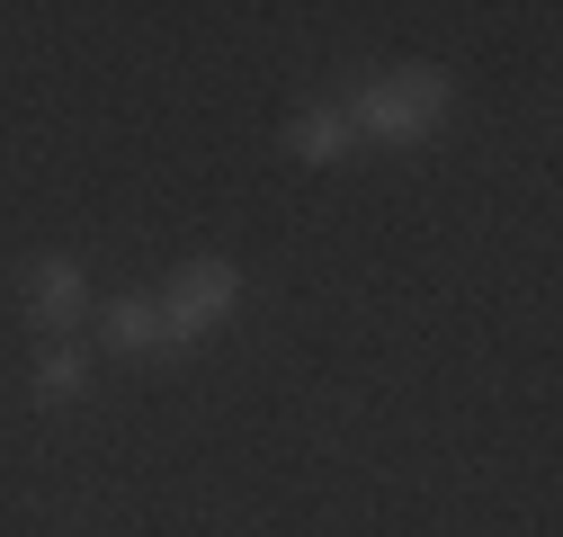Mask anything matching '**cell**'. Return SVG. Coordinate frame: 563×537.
<instances>
[{
    "label": "cell",
    "mask_w": 563,
    "mask_h": 537,
    "mask_svg": "<svg viewBox=\"0 0 563 537\" xmlns=\"http://www.w3.org/2000/svg\"><path fill=\"white\" fill-rule=\"evenodd\" d=\"M448 108H456V81L439 73V63H394V73H367L340 99L349 134H367V144H385V153L430 144V134L448 125Z\"/></svg>",
    "instance_id": "cell-1"
},
{
    "label": "cell",
    "mask_w": 563,
    "mask_h": 537,
    "mask_svg": "<svg viewBox=\"0 0 563 537\" xmlns=\"http://www.w3.org/2000/svg\"><path fill=\"white\" fill-rule=\"evenodd\" d=\"M19 314H27L36 341H81V322L99 314L90 268H81L73 251H36V260L19 268Z\"/></svg>",
    "instance_id": "cell-3"
},
{
    "label": "cell",
    "mask_w": 563,
    "mask_h": 537,
    "mask_svg": "<svg viewBox=\"0 0 563 537\" xmlns=\"http://www.w3.org/2000/svg\"><path fill=\"white\" fill-rule=\"evenodd\" d=\"M277 144H287L296 162H313V171H322V162H340L349 144H358V134H349V117H340V108H296Z\"/></svg>",
    "instance_id": "cell-6"
},
{
    "label": "cell",
    "mask_w": 563,
    "mask_h": 537,
    "mask_svg": "<svg viewBox=\"0 0 563 537\" xmlns=\"http://www.w3.org/2000/svg\"><path fill=\"white\" fill-rule=\"evenodd\" d=\"M99 341H108L117 359H153V350H170V341H162V305H153L144 287L108 296V305H99Z\"/></svg>",
    "instance_id": "cell-4"
},
{
    "label": "cell",
    "mask_w": 563,
    "mask_h": 537,
    "mask_svg": "<svg viewBox=\"0 0 563 537\" xmlns=\"http://www.w3.org/2000/svg\"><path fill=\"white\" fill-rule=\"evenodd\" d=\"M162 341L170 350H188V341H216V331L242 314V268L224 260V251H206V260H179L170 278H162Z\"/></svg>",
    "instance_id": "cell-2"
},
{
    "label": "cell",
    "mask_w": 563,
    "mask_h": 537,
    "mask_svg": "<svg viewBox=\"0 0 563 537\" xmlns=\"http://www.w3.org/2000/svg\"><path fill=\"white\" fill-rule=\"evenodd\" d=\"M27 394L45 403V413L81 403V394H90V350H81V341H45V350H36V368H27Z\"/></svg>",
    "instance_id": "cell-5"
}]
</instances>
